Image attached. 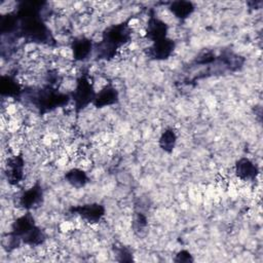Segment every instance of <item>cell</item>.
<instances>
[{
	"label": "cell",
	"mask_w": 263,
	"mask_h": 263,
	"mask_svg": "<svg viewBox=\"0 0 263 263\" xmlns=\"http://www.w3.org/2000/svg\"><path fill=\"white\" fill-rule=\"evenodd\" d=\"M42 2L25 1L15 12L18 18L17 30L26 40L35 43H47L53 41L50 30L40 16Z\"/></svg>",
	"instance_id": "1"
},
{
	"label": "cell",
	"mask_w": 263,
	"mask_h": 263,
	"mask_svg": "<svg viewBox=\"0 0 263 263\" xmlns=\"http://www.w3.org/2000/svg\"><path fill=\"white\" fill-rule=\"evenodd\" d=\"M132 39V29L128 21L106 28L102 34V40L95 44L93 49L99 60H112L117 50L129 42Z\"/></svg>",
	"instance_id": "2"
},
{
	"label": "cell",
	"mask_w": 263,
	"mask_h": 263,
	"mask_svg": "<svg viewBox=\"0 0 263 263\" xmlns=\"http://www.w3.org/2000/svg\"><path fill=\"white\" fill-rule=\"evenodd\" d=\"M71 101V96L69 93H64L58 91L54 88L46 87L38 90V92L33 97L32 103L36 108L39 109L41 113L50 112L59 107L67 105Z\"/></svg>",
	"instance_id": "3"
},
{
	"label": "cell",
	"mask_w": 263,
	"mask_h": 263,
	"mask_svg": "<svg viewBox=\"0 0 263 263\" xmlns=\"http://www.w3.org/2000/svg\"><path fill=\"white\" fill-rule=\"evenodd\" d=\"M96 91L92 85V82L89 80V77L86 73L81 74L76 82L74 91L70 93L71 100L74 103V108L76 112H80L85 109L89 104H92Z\"/></svg>",
	"instance_id": "4"
},
{
	"label": "cell",
	"mask_w": 263,
	"mask_h": 263,
	"mask_svg": "<svg viewBox=\"0 0 263 263\" xmlns=\"http://www.w3.org/2000/svg\"><path fill=\"white\" fill-rule=\"evenodd\" d=\"M33 215L30 212L16 218L11 225V231L8 233L9 247L17 248L23 239L36 227Z\"/></svg>",
	"instance_id": "5"
},
{
	"label": "cell",
	"mask_w": 263,
	"mask_h": 263,
	"mask_svg": "<svg viewBox=\"0 0 263 263\" xmlns=\"http://www.w3.org/2000/svg\"><path fill=\"white\" fill-rule=\"evenodd\" d=\"M105 208L103 204L93 202V203H86L77 206H72L70 209V213L76 214L85 220L88 223H99L105 216Z\"/></svg>",
	"instance_id": "6"
},
{
	"label": "cell",
	"mask_w": 263,
	"mask_h": 263,
	"mask_svg": "<svg viewBox=\"0 0 263 263\" xmlns=\"http://www.w3.org/2000/svg\"><path fill=\"white\" fill-rule=\"evenodd\" d=\"M176 47V43L171 38H164L159 41L153 42L146 50V54L155 61H163L168 59Z\"/></svg>",
	"instance_id": "7"
},
{
	"label": "cell",
	"mask_w": 263,
	"mask_h": 263,
	"mask_svg": "<svg viewBox=\"0 0 263 263\" xmlns=\"http://www.w3.org/2000/svg\"><path fill=\"white\" fill-rule=\"evenodd\" d=\"M43 199V188L40 182H36L32 187L25 190L18 197V205L24 210H31L38 205Z\"/></svg>",
	"instance_id": "8"
},
{
	"label": "cell",
	"mask_w": 263,
	"mask_h": 263,
	"mask_svg": "<svg viewBox=\"0 0 263 263\" xmlns=\"http://www.w3.org/2000/svg\"><path fill=\"white\" fill-rule=\"evenodd\" d=\"M167 31H168V27L166 23H164L162 20L158 18L154 14H151L149 16L147 22L145 37L151 40L152 43L166 38Z\"/></svg>",
	"instance_id": "9"
},
{
	"label": "cell",
	"mask_w": 263,
	"mask_h": 263,
	"mask_svg": "<svg viewBox=\"0 0 263 263\" xmlns=\"http://www.w3.org/2000/svg\"><path fill=\"white\" fill-rule=\"evenodd\" d=\"M25 161L22 154L10 157L6 164V177L7 181L11 185L18 184L24 178Z\"/></svg>",
	"instance_id": "10"
},
{
	"label": "cell",
	"mask_w": 263,
	"mask_h": 263,
	"mask_svg": "<svg viewBox=\"0 0 263 263\" xmlns=\"http://www.w3.org/2000/svg\"><path fill=\"white\" fill-rule=\"evenodd\" d=\"M234 173L241 181H254L259 174V168L251 159L241 157L235 162Z\"/></svg>",
	"instance_id": "11"
},
{
	"label": "cell",
	"mask_w": 263,
	"mask_h": 263,
	"mask_svg": "<svg viewBox=\"0 0 263 263\" xmlns=\"http://www.w3.org/2000/svg\"><path fill=\"white\" fill-rule=\"evenodd\" d=\"M118 101H119L118 90L112 84H107L99 92L96 93L92 105L96 108L100 109V108L115 105L116 103H118Z\"/></svg>",
	"instance_id": "12"
},
{
	"label": "cell",
	"mask_w": 263,
	"mask_h": 263,
	"mask_svg": "<svg viewBox=\"0 0 263 263\" xmlns=\"http://www.w3.org/2000/svg\"><path fill=\"white\" fill-rule=\"evenodd\" d=\"M95 44L92 43L91 39L87 37H77L72 41L71 49L73 52V58L76 61H84L86 60L91 50L93 49Z\"/></svg>",
	"instance_id": "13"
},
{
	"label": "cell",
	"mask_w": 263,
	"mask_h": 263,
	"mask_svg": "<svg viewBox=\"0 0 263 263\" xmlns=\"http://www.w3.org/2000/svg\"><path fill=\"white\" fill-rule=\"evenodd\" d=\"M0 92L2 97L18 99L23 93V88L14 77L2 75L0 79Z\"/></svg>",
	"instance_id": "14"
},
{
	"label": "cell",
	"mask_w": 263,
	"mask_h": 263,
	"mask_svg": "<svg viewBox=\"0 0 263 263\" xmlns=\"http://www.w3.org/2000/svg\"><path fill=\"white\" fill-rule=\"evenodd\" d=\"M168 9L175 15V17L181 21H184L193 13L195 7H194V4L190 1L178 0V1L171 2Z\"/></svg>",
	"instance_id": "15"
},
{
	"label": "cell",
	"mask_w": 263,
	"mask_h": 263,
	"mask_svg": "<svg viewBox=\"0 0 263 263\" xmlns=\"http://www.w3.org/2000/svg\"><path fill=\"white\" fill-rule=\"evenodd\" d=\"M65 180L72 187L79 189L84 187L87 184L88 177L83 170L78 167H73L65 174Z\"/></svg>",
	"instance_id": "16"
},
{
	"label": "cell",
	"mask_w": 263,
	"mask_h": 263,
	"mask_svg": "<svg viewBox=\"0 0 263 263\" xmlns=\"http://www.w3.org/2000/svg\"><path fill=\"white\" fill-rule=\"evenodd\" d=\"M176 143H177V134L172 127L164 129L158 140L159 147L166 153L173 152V150L175 149Z\"/></svg>",
	"instance_id": "17"
},
{
	"label": "cell",
	"mask_w": 263,
	"mask_h": 263,
	"mask_svg": "<svg viewBox=\"0 0 263 263\" xmlns=\"http://www.w3.org/2000/svg\"><path fill=\"white\" fill-rule=\"evenodd\" d=\"M18 27V18L15 12L5 13L1 16L0 20V32L2 35L9 34L17 30Z\"/></svg>",
	"instance_id": "18"
},
{
	"label": "cell",
	"mask_w": 263,
	"mask_h": 263,
	"mask_svg": "<svg viewBox=\"0 0 263 263\" xmlns=\"http://www.w3.org/2000/svg\"><path fill=\"white\" fill-rule=\"evenodd\" d=\"M148 225V220L147 217L143 213H136L134 222H133V227L136 231H142L146 228Z\"/></svg>",
	"instance_id": "19"
},
{
	"label": "cell",
	"mask_w": 263,
	"mask_h": 263,
	"mask_svg": "<svg viewBox=\"0 0 263 263\" xmlns=\"http://www.w3.org/2000/svg\"><path fill=\"white\" fill-rule=\"evenodd\" d=\"M116 252L118 256V261H121V262L133 261V253L127 247L121 246L119 249H117Z\"/></svg>",
	"instance_id": "20"
},
{
	"label": "cell",
	"mask_w": 263,
	"mask_h": 263,
	"mask_svg": "<svg viewBox=\"0 0 263 263\" xmlns=\"http://www.w3.org/2000/svg\"><path fill=\"white\" fill-rule=\"evenodd\" d=\"M174 261L178 263H189V262H193V257L190 254V252H188L187 250H182L177 253Z\"/></svg>",
	"instance_id": "21"
},
{
	"label": "cell",
	"mask_w": 263,
	"mask_h": 263,
	"mask_svg": "<svg viewBox=\"0 0 263 263\" xmlns=\"http://www.w3.org/2000/svg\"><path fill=\"white\" fill-rule=\"evenodd\" d=\"M213 61H215V54H213L212 52H205L201 54L199 58H197L196 63L203 65V64H210Z\"/></svg>",
	"instance_id": "22"
}]
</instances>
